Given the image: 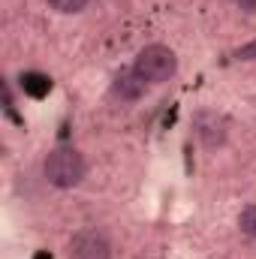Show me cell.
<instances>
[{"instance_id":"obj_9","label":"cell","mask_w":256,"mask_h":259,"mask_svg":"<svg viewBox=\"0 0 256 259\" xmlns=\"http://www.w3.org/2000/svg\"><path fill=\"white\" fill-rule=\"evenodd\" d=\"M238 3V9H244V12H256V0H235Z\"/></svg>"},{"instance_id":"obj_4","label":"cell","mask_w":256,"mask_h":259,"mask_svg":"<svg viewBox=\"0 0 256 259\" xmlns=\"http://www.w3.org/2000/svg\"><path fill=\"white\" fill-rule=\"evenodd\" d=\"M69 256L72 259H112V241L106 238V232L88 226L78 229L69 241Z\"/></svg>"},{"instance_id":"obj_8","label":"cell","mask_w":256,"mask_h":259,"mask_svg":"<svg viewBox=\"0 0 256 259\" xmlns=\"http://www.w3.org/2000/svg\"><path fill=\"white\" fill-rule=\"evenodd\" d=\"M235 58H238V61H256V39H250L247 46H241V49L235 52Z\"/></svg>"},{"instance_id":"obj_2","label":"cell","mask_w":256,"mask_h":259,"mask_svg":"<svg viewBox=\"0 0 256 259\" xmlns=\"http://www.w3.org/2000/svg\"><path fill=\"white\" fill-rule=\"evenodd\" d=\"M133 69H136L139 78L148 81V84H166V81L178 72V58H175V52H172L169 46L151 42V46H145V49L136 55Z\"/></svg>"},{"instance_id":"obj_3","label":"cell","mask_w":256,"mask_h":259,"mask_svg":"<svg viewBox=\"0 0 256 259\" xmlns=\"http://www.w3.org/2000/svg\"><path fill=\"white\" fill-rule=\"evenodd\" d=\"M193 133H196V139H199L202 148L217 151L229 139V121L220 112H214V109H202V112L193 115Z\"/></svg>"},{"instance_id":"obj_1","label":"cell","mask_w":256,"mask_h":259,"mask_svg":"<svg viewBox=\"0 0 256 259\" xmlns=\"http://www.w3.org/2000/svg\"><path fill=\"white\" fill-rule=\"evenodd\" d=\"M84 172H88V163H84L81 151L72 148V145H58V148H52L49 157H46V163H42L46 181H49L52 187H58V190H72V187H78L81 178H84Z\"/></svg>"},{"instance_id":"obj_7","label":"cell","mask_w":256,"mask_h":259,"mask_svg":"<svg viewBox=\"0 0 256 259\" xmlns=\"http://www.w3.org/2000/svg\"><path fill=\"white\" fill-rule=\"evenodd\" d=\"M238 226H241V232H244L247 238H253V241H256V205H247V208L241 211Z\"/></svg>"},{"instance_id":"obj_5","label":"cell","mask_w":256,"mask_h":259,"mask_svg":"<svg viewBox=\"0 0 256 259\" xmlns=\"http://www.w3.org/2000/svg\"><path fill=\"white\" fill-rule=\"evenodd\" d=\"M145 91H148V81H142L133 66H130V69H121V72L112 78V97L121 100V103H136V100H142Z\"/></svg>"},{"instance_id":"obj_6","label":"cell","mask_w":256,"mask_h":259,"mask_svg":"<svg viewBox=\"0 0 256 259\" xmlns=\"http://www.w3.org/2000/svg\"><path fill=\"white\" fill-rule=\"evenodd\" d=\"M88 3H91V0H49V6H52L55 12H61V15H75V12H81Z\"/></svg>"}]
</instances>
